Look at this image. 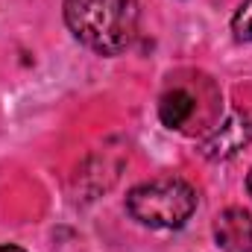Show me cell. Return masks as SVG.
Masks as SVG:
<instances>
[{
	"label": "cell",
	"instance_id": "obj_1",
	"mask_svg": "<svg viewBox=\"0 0 252 252\" xmlns=\"http://www.w3.org/2000/svg\"><path fill=\"white\" fill-rule=\"evenodd\" d=\"M64 24L79 44L100 56H118L135 41V0H64Z\"/></svg>",
	"mask_w": 252,
	"mask_h": 252
},
{
	"label": "cell",
	"instance_id": "obj_2",
	"mask_svg": "<svg viewBox=\"0 0 252 252\" xmlns=\"http://www.w3.org/2000/svg\"><path fill=\"white\" fill-rule=\"evenodd\" d=\"M126 211L132 220L150 229H179L196 211V190L182 179H153L126 193Z\"/></svg>",
	"mask_w": 252,
	"mask_h": 252
},
{
	"label": "cell",
	"instance_id": "obj_3",
	"mask_svg": "<svg viewBox=\"0 0 252 252\" xmlns=\"http://www.w3.org/2000/svg\"><path fill=\"white\" fill-rule=\"evenodd\" d=\"M250 141H252V124L241 115H229L199 144V153L208 161H223V158H232L235 153H241Z\"/></svg>",
	"mask_w": 252,
	"mask_h": 252
},
{
	"label": "cell",
	"instance_id": "obj_4",
	"mask_svg": "<svg viewBox=\"0 0 252 252\" xmlns=\"http://www.w3.org/2000/svg\"><path fill=\"white\" fill-rule=\"evenodd\" d=\"M214 241L220 252H252V214L247 208H226L214 220Z\"/></svg>",
	"mask_w": 252,
	"mask_h": 252
},
{
	"label": "cell",
	"instance_id": "obj_5",
	"mask_svg": "<svg viewBox=\"0 0 252 252\" xmlns=\"http://www.w3.org/2000/svg\"><path fill=\"white\" fill-rule=\"evenodd\" d=\"M193 97L185 88H173L158 100V121L167 129H182L193 118Z\"/></svg>",
	"mask_w": 252,
	"mask_h": 252
},
{
	"label": "cell",
	"instance_id": "obj_6",
	"mask_svg": "<svg viewBox=\"0 0 252 252\" xmlns=\"http://www.w3.org/2000/svg\"><path fill=\"white\" fill-rule=\"evenodd\" d=\"M232 32L238 41H252V0H244L232 18Z\"/></svg>",
	"mask_w": 252,
	"mask_h": 252
},
{
	"label": "cell",
	"instance_id": "obj_7",
	"mask_svg": "<svg viewBox=\"0 0 252 252\" xmlns=\"http://www.w3.org/2000/svg\"><path fill=\"white\" fill-rule=\"evenodd\" d=\"M0 252H24V250H21V247H12V244H3Z\"/></svg>",
	"mask_w": 252,
	"mask_h": 252
},
{
	"label": "cell",
	"instance_id": "obj_8",
	"mask_svg": "<svg viewBox=\"0 0 252 252\" xmlns=\"http://www.w3.org/2000/svg\"><path fill=\"white\" fill-rule=\"evenodd\" d=\"M247 190H250V196H252V170H250V176H247Z\"/></svg>",
	"mask_w": 252,
	"mask_h": 252
}]
</instances>
